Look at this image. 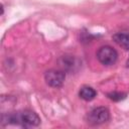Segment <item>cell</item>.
<instances>
[{
	"label": "cell",
	"mask_w": 129,
	"mask_h": 129,
	"mask_svg": "<svg viewBox=\"0 0 129 129\" xmlns=\"http://www.w3.org/2000/svg\"><path fill=\"white\" fill-rule=\"evenodd\" d=\"M66 79V74L59 70H49L44 74L45 83L52 88H59L62 86Z\"/></svg>",
	"instance_id": "cell-4"
},
{
	"label": "cell",
	"mask_w": 129,
	"mask_h": 129,
	"mask_svg": "<svg viewBox=\"0 0 129 129\" xmlns=\"http://www.w3.org/2000/svg\"><path fill=\"white\" fill-rule=\"evenodd\" d=\"M96 95H97V92L95 91V89L89 86L82 87L79 92V96L85 101H92L96 97Z\"/></svg>",
	"instance_id": "cell-6"
},
{
	"label": "cell",
	"mask_w": 129,
	"mask_h": 129,
	"mask_svg": "<svg viewBox=\"0 0 129 129\" xmlns=\"http://www.w3.org/2000/svg\"><path fill=\"white\" fill-rule=\"evenodd\" d=\"M113 40L124 49L129 50V33L117 32L113 35Z\"/></svg>",
	"instance_id": "cell-5"
},
{
	"label": "cell",
	"mask_w": 129,
	"mask_h": 129,
	"mask_svg": "<svg viewBox=\"0 0 129 129\" xmlns=\"http://www.w3.org/2000/svg\"><path fill=\"white\" fill-rule=\"evenodd\" d=\"M126 67L129 68V58H128V60H127V62H126Z\"/></svg>",
	"instance_id": "cell-8"
},
{
	"label": "cell",
	"mask_w": 129,
	"mask_h": 129,
	"mask_svg": "<svg viewBox=\"0 0 129 129\" xmlns=\"http://www.w3.org/2000/svg\"><path fill=\"white\" fill-rule=\"evenodd\" d=\"M108 97H109L111 100H113V101H120V100L125 99L126 94L120 93V92H112V93L108 94Z\"/></svg>",
	"instance_id": "cell-7"
},
{
	"label": "cell",
	"mask_w": 129,
	"mask_h": 129,
	"mask_svg": "<svg viewBox=\"0 0 129 129\" xmlns=\"http://www.w3.org/2000/svg\"><path fill=\"white\" fill-rule=\"evenodd\" d=\"M110 119V112L106 107L94 108L87 116V121L91 125H100L106 123Z\"/></svg>",
	"instance_id": "cell-3"
},
{
	"label": "cell",
	"mask_w": 129,
	"mask_h": 129,
	"mask_svg": "<svg viewBox=\"0 0 129 129\" xmlns=\"http://www.w3.org/2000/svg\"><path fill=\"white\" fill-rule=\"evenodd\" d=\"M98 60L104 66H112L118 58V53L115 48L110 45H103L97 51Z\"/></svg>",
	"instance_id": "cell-2"
},
{
	"label": "cell",
	"mask_w": 129,
	"mask_h": 129,
	"mask_svg": "<svg viewBox=\"0 0 129 129\" xmlns=\"http://www.w3.org/2000/svg\"><path fill=\"white\" fill-rule=\"evenodd\" d=\"M5 121L7 124H16L25 128L36 127L40 124L39 116L31 110H24L14 113H8L7 115H2V122Z\"/></svg>",
	"instance_id": "cell-1"
}]
</instances>
